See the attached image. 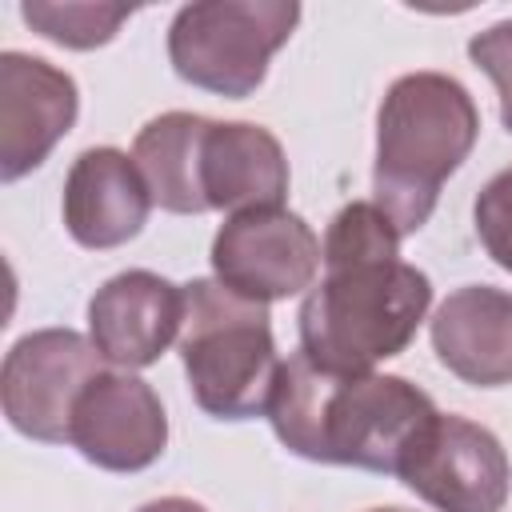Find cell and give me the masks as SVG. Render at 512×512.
Returning a JSON list of instances; mask_svg holds the SVG:
<instances>
[{"mask_svg": "<svg viewBox=\"0 0 512 512\" xmlns=\"http://www.w3.org/2000/svg\"><path fill=\"white\" fill-rule=\"evenodd\" d=\"M396 224L372 204H344L324 232V276L300 304V352L340 376L376 372L400 356L432 304V280L400 260Z\"/></svg>", "mask_w": 512, "mask_h": 512, "instance_id": "obj_1", "label": "cell"}, {"mask_svg": "<svg viewBox=\"0 0 512 512\" xmlns=\"http://www.w3.org/2000/svg\"><path fill=\"white\" fill-rule=\"evenodd\" d=\"M276 440L312 464H348L364 472H400L436 404L424 388L384 372H324L304 352L280 364L268 412Z\"/></svg>", "mask_w": 512, "mask_h": 512, "instance_id": "obj_2", "label": "cell"}, {"mask_svg": "<svg viewBox=\"0 0 512 512\" xmlns=\"http://www.w3.org/2000/svg\"><path fill=\"white\" fill-rule=\"evenodd\" d=\"M476 136L480 112L456 76L408 72L392 80L376 112L372 204L400 236L428 224L444 180L468 160Z\"/></svg>", "mask_w": 512, "mask_h": 512, "instance_id": "obj_3", "label": "cell"}, {"mask_svg": "<svg viewBox=\"0 0 512 512\" xmlns=\"http://www.w3.org/2000/svg\"><path fill=\"white\" fill-rule=\"evenodd\" d=\"M268 304L244 300L212 280L184 284L180 360L192 400L216 420H252L268 412L280 356Z\"/></svg>", "mask_w": 512, "mask_h": 512, "instance_id": "obj_4", "label": "cell"}, {"mask_svg": "<svg viewBox=\"0 0 512 512\" xmlns=\"http://www.w3.org/2000/svg\"><path fill=\"white\" fill-rule=\"evenodd\" d=\"M300 24V4L292 0H200L184 4L168 24L172 72L224 100L252 96L268 60L288 44Z\"/></svg>", "mask_w": 512, "mask_h": 512, "instance_id": "obj_5", "label": "cell"}, {"mask_svg": "<svg viewBox=\"0 0 512 512\" xmlns=\"http://www.w3.org/2000/svg\"><path fill=\"white\" fill-rule=\"evenodd\" d=\"M100 348L72 328H40L20 336L0 368V404L8 424L40 444H68L80 392L108 372Z\"/></svg>", "mask_w": 512, "mask_h": 512, "instance_id": "obj_6", "label": "cell"}, {"mask_svg": "<svg viewBox=\"0 0 512 512\" xmlns=\"http://www.w3.org/2000/svg\"><path fill=\"white\" fill-rule=\"evenodd\" d=\"M396 476L436 512H500L512 488L504 444L484 424L452 412L432 416Z\"/></svg>", "mask_w": 512, "mask_h": 512, "instance_id": "obj_7", "label": "cell"}, {"mask_svg": "<svg viewBox=\"0 0 512 512\" xmlns=\"http://www.w3.org/2000/svg\"><path fill=\"white\" fill-rule=\"evenodd\" d=\"M212 276L244 300L272 304L312 288L320 272V240L304 216L276 208L232 212L212 240Z\"/></svg>", "mask_w": 512, "mask_h": 512, "instance_id": "obj_8", "label": "cell"}, {"mask_svg": "<svg viewBox=\"0 0 512 512\" xmlns=\"http://www.w3.org/2000/svg\"><path fill=\"white\" fill-rule=\"evenodd\" d=\"M68 444L104 472H144L168 448V416L156 388L124 368L100 372L72 408Z\"/></svg>", "mask_w": 512, "mask_h": 512, "instance_id": "obj_9", "label": "cell"}, {"mask_svg": "<svg viewBox=\"0 0 512 512\" xmlns=\"http://www.w3.org/2000/svg\"><path fill=\"white\" fill-rule=\"evenodd\" d=\"M80 112L76 80L28 52H0V180L16 184L40 168L72 132Z\"/></svg>", "mask_w": 512, "mask_h": 512, "instance_id": "obj_10", "label": "cell"}, {"mask_svg": "<svg viewBox=\"0 0 512 512\" xmlns=\"http://www.w3.org/2000/svg\"><path fill=\"white\" fill-rule=\"evenodd\" d=\"M184 328V284L148 268H128L96 288L88 300V340L112 368L156 364Z\"/></svg>", "mask_w": 512, "mask_h": 512, "instance_id": "obj_11", "label": "cell"}, {"mask_svg": "<svg viewBox=\"0 0 512 512\" xmlns=\"http://www.w3.org/2000/svg\"><path fill=\"white\" fill-rule=\"evenodd\" d=\"M64 228L80 248H120L148 224L152 192L120 148H84L64 176Z\"/></svg>", "mask_w": 512, "mask_h": 512, "instance_id": "obj_12", "label": "cell"}, {"mask_svg": "<svg viewBox=\"0 0 512 512\" xmlns=\"http://www.w3.org/2000/svg\"><path fill=\"white\" fill-rule=\"evenodd\" d=\"M200 188L208 212L276 208L288 196V156L280 140L252 120H212L200 148Z\"/></svg>", "mask_w": 512, "mask_h": 512, "instance_id": "obj_13", "label": "cell"}, {"mask_svg": "<svg viewBox=\"0 0 512 512\" xmlns=\"http://www.w3.org/2000/svg\"><path fill=\"white\" fill-rule=\"evenodd\" d=\"M432 348L464 384H512V292L488 284L448 292L432 316Z\"/></svg>", "mask_w": 512, "mask_h": 512, "instance_id": "obj_14", "label": "cell"}, {"mask_svg": "<svg viewBox=\"0 0 512 512\" xmlns=\"http://www.w3.org/2000/svg\"><path fill=\"white\" fill-rule=\"evenodd\" d=\"M208 116L196 112H164L148 120L136 132L132 160L152 192V204L176 216H200L208 212L204 188H200V148L208 132Z\"/></svg>", "mask_w": 512, "mask_h": 512, "instance_id": "obj_15", "label": "cell"}, {"mask_svg": "<svg viewBox=\"0 0 512 512\" xmlns=\"http://www.w3.org/2000/svg\"><path fill=\"white\" fill-rule=\"evenodd\" d=\"M20 16L44 40L88 52V48L108 44L120 32V24L132 16V8L128 4H84V0H64V4L60 0H24Z\"/></svg>", "mask_w": 512, "mask_h": 512, "instance_id": "obj_16", "label": "cell"}, {"mask_svg": "<svg viewBox=\"0 0 512 512\" xmlns=\"http://www.w3.org/2000/svg\"><path fill=\"white\" fill-rule=\"evenodd\" d=\"M472 216H476V236L484 244V252L504 268L512 272V168L496 172L476 204H472Z\"/></svg>", "mask_w": 512, "mask_h": 512, "instance_id": "obj_17", "label": "cell"}, {"mask_svg": "<svg viewBox=\"0 0 512 512\" xmlns=\"http://www.w3.org/2000/svg\"><path fill=\"white\" fill-rule=\"evenodd\" d=\"M472 64L496 84L500 96V124L512 132V20H500L468 40Z\"/></svg>", "mask_w": 512, "mask_h": 512, "instance_id": "obj_18", "label": "cell"}, {"mask_svg": "<svg viewBox=\"0 0 512 512\" xmlns=\"http://www.w3.org/2000/svg\"><path fill=\"white\" fill-rule=\"evenodd\" d=\"M136 512H208V508L196 504V500H188V496H160V500L140 504Z\"/></svg>", "mask_w": 512, "mask_h": 512, "instance_id": "obj_19", "label": "cell"}, {"mask_svg": "<svg viewBox=\"0 0 512 512\" xmlns=\"http://www.w3.org/2000/svg\"><path fill=\"white\" fill-rule=\"evenodd\" d=\"M372 512H408V508H372Z\"/></svg>", "mask_w": 512, "mask_h": 512, "instance_id": "obj_20", "label": "cell"}]
</instances>
